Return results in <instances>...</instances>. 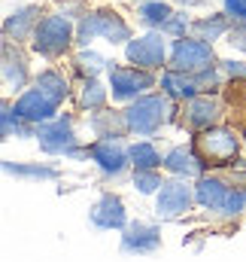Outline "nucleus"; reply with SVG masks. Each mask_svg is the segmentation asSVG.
I'll use <instances>...</instances> for the list:
<instances>
[{
    "label": "nucleus",
    "mask_w": 246,
    "mask_h": 262,
    "mask_svg": "<svg viewBox=\"0 0 246 262\" xmlns=\"http://www.w3.org/2000/svg\"><path fill=\"white\" fill-rule=\"evenodd\" d=\"M94 37H104L110 43H122V40L131 37V31H128V25H125L116 12H94V15H88V18L79 21L76 40L79 43H88Z\"/></svg>",
    "instance_id": "obj_1"
},
{
    "label": "nucleus",
    "mask_w": 246,
    "mask_h": 262,
    "mask_svg": "<svg viewBox=\"0 0 246 262\" xmlns=\"http://www.w3.org/2000/svg\"><path fill=\"white\" fill-rule=\"evenodd\" d=\"M67 43H70V21L64 15L43 18L37 25V31H34V49L40 55H49V58L52 55H61L64 49H67Z\"/></svg>",
    "instance_id": "obj_2"
},
{
    "label": "nucleus",
    "mask_w": 246,
    "mask_h": 262,
    "mask_svg": "<svg viewBox=\"0 0 246 262\" xmlns=\"http://www.w3.org/2000/svg\"><path fill=\"white\" fill-rule=\"evenodd\" d=\"M164 110H167L164 98H140L125 113V125L131 131H137V134H152V131L164 122Z\"/></svg>",
    "instance_id": "obj_3"
},
{
    "label": "nucleus",
    "mask_w": 246,
    "mask_h": 262,
    "mask_svg": "<svg viewBox=\"0 0 246 262\" xmlns=\"http://www.w3.org/2000/svg\"><path fill=\"white\" fill-rule=\"evenodd\" d=\"M210 61H213V49L204 43V40H177V46H174V70H180V73H185V70H207L210 67Z\"/></svg>",
    "instance_id": "obj_4"
},
{
    "label": "nucleus",
    "mask_w": 246,
    "mask_h": 262,
    "mask_svg": "<svg viewBox=\"0 0 246 262\" xmlns=\"http://www.w3.org/2000/svg\"><path fill=\"white\" fill-rule=\"evenodd\" d=\"M198 149H201L204 159H213V165H222L225 159H231L237 152V137L228 128L207 131V134L198 137Z\"/></svg>",
    "instance_id": "obj_5"
},
{
    "label": "nucleus",
    "mask_w": 246,
    "mask_h": 262,
    "mask_svg": "<svg viewBox=\"0 0 246 262\" xmlns=\"http://www.w3.org/2000/svg\"><path fill=\"white\" fill-rule=\"evenodd\" d=\"M110 85H113V98L128 101V98H137L143 89L152 85V76L137 70V67H116L110 73Z\"/></svg>",
    "instance_id": "obj_6"
},
{
    "label": "nucleus",
    "mask_w": 246,
    "mask_h": 262,
    "mask_svg": "<svg viewBox=\"0 0 246 262\" xmlns=\"http://www.w3.org/2000/svg\"><path fill=\"white\" fill-rule=\"evenodd\" d=\"M158 244H161V232L149 223H131L122 235L125 253H152Z\"/></svg>",
    "instance_id": "obj_7"
},
{
    "label": "nucleus",
    "mask_w": 246,
    "mask_h": 262,
    "mask_svg": "<svg viewBox=\"0 0 246 262\" xmlns=\"http://www.w3.org/2000/svg\"><path fill=\"white\" fill-rule=\"evenodd\" d=\"M128 61L137 67H158L164 61V40L158 34H146L128 46Z\"/></svg>",
    "instance_id": "obj_8"
},
{
    "label": "nucleus",
    "mask_w": 246,
    "mask_h": 262,
    "mask_svg": "<svg viewBox=\"0 0 246 262\" xmlns=\"http://www.w3.org/2000/svg\"><path fill=\"white\" fill-rule=\"evenodd\" d=\"M55 107H58V104H55L49 95H43L40 89H34V92H24V95L18 98L15 113H18L21 119H28V122H46V119H52Z\"/></svg>",
    "instance_id": "obj_9"
},
{
    "label": "nucleus",
    "mask_w": 246,
    "mask_h": 262,
    "mask_svg": "<svg viewBox=\"0 0 246 262\" xmlns=\"http://www.w3.org/2000/svg\"><path fill=\"white\" fill-rule=\"evenodd\" d=\"M188 204H191V189L180 180H170L158 192V216H167V220L180 216V213L188 210Z\"/></svg>",
    "instance_id": "obj_10"
},
{
    "label": "nucleus",
    "mask_w": 246,
    "mask_h": 262,
    "mask_svg": "<svg viewBox=\"0 0 246 262\" xmlns=\"http://www.w3.org/2000/svg\"><path fill=\"white\" fill-rule=\"evenodd\" d=\"M91 159L107 171V174H119L125 168V162H128V156H125V149H122V143L119 140H113V137H104V140H97L91 149Z\"/></svg>",
    "instance_id": "obj_11"
},
{
    "label": "nucleus",
    "mask_w": 246,
    "mask_h": 262,
    "mask_svg": "<svg viewBox=\"0 0 246 262\" xmlns=\"http://www.w3.org/2000/svg\"><path fill=\"white\" fill-rule=\"evenodd\" d=\"M91 223L101 229H122L125 226V207L116 195H104L91 207Z\"/></svg>",
    "instance_id": "obj_12"
},
{
    "label": "nucleus",
    "mask_w": 246,
    "mask_h": 262,
    "mask_svg": "<svg viewBox=\"0 0 246 262\" xmlns=\"http://www.w3.org/2000/svg\"><path fill=\"white\" fill-rule=\"evenodd\" d=\"M37 137H40V146L46 152H67L70 143H73V134H70V122L67 119H58L55 125H43V128L37 131Z\"/></svg>",
    "instance_id": "obj_13"
},
{
    "label": "nucleus",
    "mask_w": 246,
    "mask_h": 262,
    "mask_svg": "<svg viewBox=\"0 0 246 262\" xmlns=\"http://www.w3.org/2000/svg\"><path fill=\"white\" fill-rule=\"evenodd\" d=\"M216 119H219V101L191 98V104H188V125L191 128H210Z\"/></svg>",
    "instance_id": "obj_14"
},
{
    "label": "nucleus",
    "mask_w": 246,
    "mask_h": 262,
    "mask_svg": "<svg viewBox=\"0 0 246 262\" xmlns=\"http://www.w3.org/2000/svg\"><path fill=\"white\" fill-rule=\"evenodd\" d=\"M164 168H170L174 174H185V177H198V174L204 171V162H201L198 156H191L188 149H183V146H177V149H170V152L164 156Z\"/></svg>",
    "instance_id": "obj_15"
},
{
    "label": "nucleus",
    "mask_w": 246,
    "mask_h": 262,
    "mask_svg": "<svg viewBox=\"0 0 246 262\" xmlns=\"http://www.w3.org/2000/svg\"><path fill=\"white\" fill-rule=\"evenodd\" d=\"M161 89L170 95V98H194L198 95V79L194 76H183L180 70H170L161 76Z\"/></svg>",
    "instance_id": "obj_16"
},
{
    "label": "nucleus",
    "mask_w": 246,
    "mask_h": 262,
    "mask_svg": "<svg viewBox=\"0 0 246 262\" xmlns=\"http://www.w3.org/2000/svg\"><path fill=\"white\" fill-rule=\"evenodd\" d=\"M194 198H198V204H201V207L216 210V207H222V204H225V198H228V186H225L222 180H201Z\"/></svg>",
    "instance_id": "obj_17"
},
{
    "label": "nucleus",
    "mask_w": 246,
    "mask_h": 262,
    "mask_svg": "<svg viewBox=\"0 0 246 262\" xmlns=\"http://www.w3.org/2000/svg\"><path fill=\"white\" fill-rule=\"evenodd\" d=\"M3 79H6V85H15V89L24 82V61H21L18 52L12 55V46L9 43L3 46Z\"/></svg>",
    "instance_id": "obj_18"
},
{
    "label": "nucleus",
    "mask_w": 246,
    "mask_h": 262,
    "mask_svg": "<svg viewBox=\"0 0 246 262\" xmlns=\"http://www.w3.org/2000/svg\"><path fill=\"white\" fill-rule=\"evenodd\" d=\"M37 89H40L43 95H49L55 104H61L64 98H67V82H64L61 73H55V70H46V73H40V79H37Z\"/></svg>",
    "instance_id": "obj_19"
},
{
    "label": "nucleus",
    "mask_w": 246,
    "mask_h": 262,
    "mask_svg": "<svg viewBox=\"0 0 246 262\" xmlns=\"http://www.w3.org/2000/svg\"><path fill=\"white\" fill-rule=\"evenodd\" d=\"M34 18H37V9L34 6H24V9H18V12H12L9 18H6V25H3V31L12 37H24L28 34V28L34 25Z\"/></svg>",
    "instance_id": "obj_20"
},
{
    "label": "nucleus",
    "mask_w": 246,
    "mask_h": 262,
    "mask_svg": "<svg viewBox=\"0 0 246 262\" xmlns=\"http://www.w3.org/2000/svg\"><path fill=\"white\" fill-rule=\"evenodd\" d=\"M131 159H134V168H137V171H152V168L161 165L158 149L149 146V143H137V146H131Z\"/></svg>",
    "instance_id": "obj_21"
},
{
    "label": "nucleus",
    "mask_w": 246,
    "mask_h": 262,
    "mask_svg": "<svg viewBox=\"0 0 246 262\" xmlns=\"http://www.w3.org/2000/svg\"><path fill=\"white\" fill-rule=\"evenodd\" d=\"M170 15H174V12H170L167 3H146V6L140 9V21H143V25H158V28H161Z\"/></svg>",
    "instance_id": "obj_22"
},
{
    "label": "nucleus",
    "mask_w": 246,
    "mask_h": 262,
    "mask_svg": "<svg viewBox=\"0 0 246 262\" xmlns=\"http://www.w3.org/2000/svg\"><path fill=\"white\" fill-rule=\"evenodd\" d=\"M3 168L9 174H18V177H40V180H52L58 171L55 168H43V165H12V162H3Z\"/></svg>",
    "instance_id": "obj_23"
},
{
    "label": "nucleus",
    "mask_w": 246,
    "mask_h": 262,
    "mask_svg": "<svg viewBox=\"0 0 246 262\" xmlns=\"http://www.w3.org/2000/svg\"><path fill=\"white\" fill-rule=\"evenodd\" d=\"M104 101H107L104 85H101V82H94V79H88V82L82 85V107H88V110H101V107H104Z\"/></svg>",
    "instance_id": "obj_24"
},
{
    "label": "nucleus",
    "mask_w": 246,
    "mask_h": 262,
    "mask_svg": "<svg viewBox=\"0 0 246 262\" xmlns=\"http://www.w3.org/2000/svg\"><path fill=\"white\" fill-rule=\"evenodd\" d=\"M222 31H225V18H204V21H194L198 40H216Z\"/></svg>",
    "instance_id": "obj_25"
},
{
    "label": "nucleus",
    "mask_w": 246,
    "mask_h": 262,
    "mask_svg": "<svg viewBox=\"0 0 246 262\" xmlns=\"http://www.w3.org/2000/svg\"><path fill=\"white\" fill-rule=\"evenodd\" d=\"M76 64H79V70H85L88 76H94V73H101V70H104L107 61H104L101 55H94V52H82V55L76 58Z\"/></svg>",
    "instance_id": "obj_26"
},
{
    "label": "nucleus",
    "mask_w": 246,
    "mask_h": 262,
    "mask_svg": "<svg viewBox=\"0 0 246 262\" xmlns=\"http://www.w3.org/2000/svg\"><path fill=\"white\" fill-rule=\"evenodd\" d=\"M134 183H137V189L140 192H155L158 186H164L152 171H137V177H134Z\"/></svg>",
    "instance_id": "obj_27"
},
{
    "label": "nucleus",
    "mask_w": 246,
    "mask_h": 262,
    "mask_svg": "<svg viewBox=\"0 0 246 262\" xmlns=\"http://www.w3.org/2000/svg\"><path fill=\"white\" fill-rule=\"evenodd\" d=\"M246 204V189H237V192H228L225 204H222V213H240V207Z\"/></svg>",
    "instance_id": "obj_28"
},
{
    "label": "nucleus",
    "mask_w": 246,
    "mask_h": 262,
    "mask_svg": "<svg viewBox=\"0 0 246 262\" xmlns=\"http://www.w3.org/2000/svg\"><path fill=\"white\" fill-rule=\"evenodd\" d=\"M18 113L9 107V104H3V137H12V131H18Z\"/></svg>",
    "instance_id": "obj_29"
},
{
    "label": "nucleus",
    "mask_w": 246,
    "mask_h": 262,
    "mask_svg": "<svg viewBox=\"0 0 246 262\" xmlns=\"http://www.w3.org/2000/svg\"><path fill=\"white\" fill-rule=\"evenodd\" d=\"M185 25H188V21H185V15H170V18L161 25V31H167V34H183Z\"/></svg>",
    "instance_id": "obj_30"
},
{
    "label": "nucleus",
    "mask_w": 246,
    "mask_h": 262,
    "mask_svg": "<svg viewBox=\"0 0 246 262\" xmlns=\"http://www.w3.org/2000/svg\"><path fill=\"white\" fill-rule=\"evenodd\" d=\"M225 9H228L234 18H243L246 21V0H225Z\"/></svg>",
    "instance_id": "obj_31"
},
{
    "label": "nucleus",
    "mask_w": 246,
    "mask_h": 262,
    "mask_svg": "<svg viewBox=\"0 0 246 262\" xmlns=\"http://www.w3.org/2000/svg\"><path fill=\"white\" fill-rule=\"evenodd\" d=\"M228 43H231V46H237V49H243V52H246V28H234V31L228 34Z\"/></svg>",
    "instance_id": "obj_32"
},
{
    "label": "nucleus",
    "mask_w": 246,
    "mask_h": 262,
    "mask_svg": "<svg viewBox=\"0 0 246 262\" xmlns=\"http://www.w3.org/2000/svg\"><path fill=\"white\" fill-rule=\"evenodd\" d=\"M225 70L231 76H246V64H240V61H225Z\"/></svg>",
    "instance_id": "obj_33"
}]
</instances>
